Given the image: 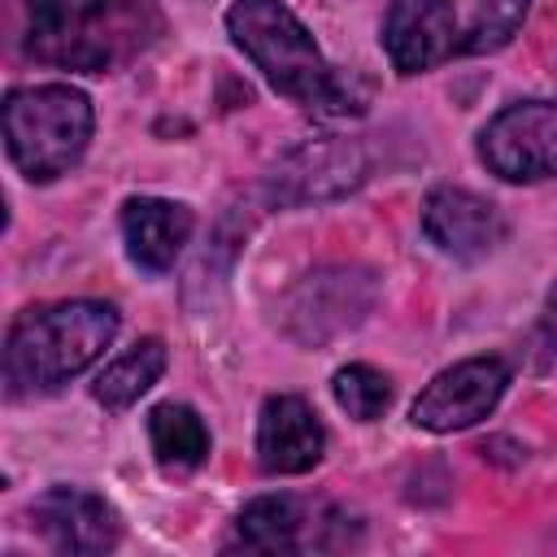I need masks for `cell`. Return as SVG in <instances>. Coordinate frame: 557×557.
Segmentation results:
<instances>
[{
	"label": "cell",
	"mask_w": 557,
	"mask_h": 557,
	"mask_svg": "<svg viewBox=\"0 0 557 557\" xmlns=\"http://www.w3.org/2000/svg\"><path fill=\"white\" fill-rule=\"evenodd\" d=\"M148 440L165 470H196L209 457V426L191 405H157L148 413Z\"/></svg>",
	"instance_id": "obj_15"
},
{
	"label": "cell",
	"mask_w": 557,
	"mask_h": 557,
	"mask_svg": "<svg viewBox=\"0 0 557 557\" xmlns=\"http://www.w3.org/2000/svg\"><path fill=\"white\" fill-rule=\"evenodd\" d=\"M505 387H509V366L500 357H466V361L440 370L418 392L409 418H413V426L435 431V435L466 431L496 409Z\"/></svg>",
	"instance_id": "obj_8"
},
{
	"label": "cell",
	"mask_w": 557,
	"mask_h": 557,
	"mask_svg": "<svg viewBox=\"0 0 557 557\" xmlns=\"http://www.w3.org/2000/svg\"><path fill=\"white\" fill-rule=\"evenodd\" d=\"M361 178H366V152L344 135H318L283 152L265 187L274 205H309V200L344 196Z\"/></svg>",
	"instance_id": "obj_9"
},
{
	"label": "cell",
	"mask_w": 557,
	"mask_h": 557,
	"mask_svg": "<svg viewBox=\"0 0 557 557\" xmlns=\"http://www.w3.org/2000/svg\"><path fill=\"white\" fill-rule=\"evenodd\" d=\"M161 26L152 0H30L26 52L57 70L104 74L148 52Z\"/></svg>",
	"instance_id": "obj_1"
},
{
	"label": "cell",
	"mask_w": 557,
	"mask_h": 557,
	"mask_svg": "<svg viewBox=\"0 0 557 557\" xmlns=\"http://www.w3.org/2000/svg\"><path fill=\"white\" fill-rule=\"evenodd\" d=\"M531 0H392L383 52L392 70L422 74L457 57L505 48L527 22Z\"/></svg>",
	"instance_id": "obj_3"
},
{
	"label": "cell",
	"mask_w": 557,
	"mask_h": 557,
	"mask_svg": "<svg viewBox=\"0 0 557 557\" xmlns=\"http://www.w3.org/2000/svg\"><path fill=\"white\" fill-rule=\"evenodd\" d=\"M165 370V344L161 339H139L131 344L122 357H113L96 383H91V396L104 405V409H131Z\"/></svg>",
	"instance_id": "obj_14"
},
{
	"label": "cell",
	"mask_w": 557,
	"mask_h": 557,
	"mask_svg": "<svg viewBox=\"0 0 557 557\" xmlns=\"http://www.w3.org/2000/svg\"><path fill=\"white\" fill-rule=\"evenodd\" d=\"M540 335H544V344H548V348H557V283H553V292H548V300H544Z\"/></svg>",
	"instance_id": "obj_17"
},
{
	"label": "cell",
	"mask_w": 557,
	"mask_h": 557,
	"mask_svg": "<svg viewBox=\"0 0 557 557\" xmlns=\"http://www.w3.org/2000/svg\"><path fill=\"white\" fill-rule=\"evenodd\" d=\"M422 231L440 252L474 261L500 244L505 222H500L492 200H483L466 187H435L422 205Z\"/></svg>",
	"instance_id": "obj_11"
},
{
	"label": "cell",
	"mask_w": 557,
	"mask_h": 557,
	"mask_svg": "<svg viewBox=\"0 0 557 557\" xmlns=\"http://www.w3.org/2000/svg\"><path fill=\"white\" fill-rule=\"evenodd\" d=\"M235 535L252 553H322L348 544V518L326 500L257 496L239 509Z\"/></svg>",
	"instance_id": "obj_7"
},
{
	"label": "cell",
	"mask_w": 557,
	"mask_h": 557,
	"mask_svg": "<svg viewBox=\"0 0 557 557\" xmlns=\"http://www.w3.org/2000/svg\"><path fill=\"white\" fill-rule=\"evenodd\" d=\"M91 122V100L70 83L17 87L4 96V152L30 183H52L87 152Z\"/></svg>",
	"instance_id": "obj_5"
},
{
	"label": "cell",
	"mask_w": 557,
	"mask_h": 557,
	"mask_svg": "<svg viewBox=\"0 0 557 557\" xmlns=\"http://www.w3.org/2000/svg\"><path fill=\"white\" fill-rule=\"evenodd\" d=\"M226 30L235 48H244V57L265 74V83L292 104L318 117L361 113L352 87L326 65L313 35L283 0H235L226 9Z\"/></svg>",
	"instance_id": "obj_2"
},
{
	"label": "cell",
	"mask_w": 557,
	"mask_h": 557,
	"mask_svg": "<svg viewBox=\"0 0 557 557\" xmlns=\"http://www.w3.org/2000/svg\"><path fill=\"white\" fill-rule=\"evenodd\" d=\"M331 392H335V405L348 418H357V422H374L387 409V400H392V383L374 366H344V370H335Z\"/></svg>",
	"instance_id": "obj_16"
},
{
	"label": "cell",
	"mask_w": 557,
	"mask_h": 557,
	"mask_svg": "<svg viewBox=\"0 0 557 557\" xmlns=\"http://www.w3.org/2000/svg\"><path fill=\"white\" fill-rule=\"evenodd\" d=\"M326 435L309 400L270 396L257 418V461L265 474H305L322 461Z\"/></svg>",
	"instance_id": "obj_12"
},
{
	"label": "cell",
	"mask_w": 557,
	"mask_h": 557,
	"mask_svg": "<svg viewBox=\"0 0 557 557\" xmlns=\"http://www.w3.org/2000/svg\"><path fill=\"white\" fill-rule=\"evenodd\" d=\"M117 335V309L104 300H57L26 309L4 339L9 396L57 392L83 374Z\"/></svg>",
	"instance_id": "obj_4"
},
{
	"label": "cell",
	"mask_w": 557,
	"mask_h": 557,
	"mask_svg": "<svg viewBox=\"0 0 557 557\" xmlns=\"http://www.w3.org/2000/svg\"><path fill=\"white\" fill-rule=\"evenodd\" d=\"M30 522L57 553H70V557H96L117 548L122 540V522L113 505L83 487H48L44 496H35Z\"/></svg>",
	"instance_id": "obj_10"
},
{
	"label": "cell",
	"mask_w": 557,
	"mask_h": 557,
	"mask_svg": "<svg viewBox=\"0 0 557 557\" xmlns=\"http://www.w3.org/2000/svg\"><path fill=\"white\" fill-rule=\"evenodd\" d=\"M122 239L139 270L165 274L178 261L183 244L191 239V209L178 200L135 196L122 205Z\"/></svg>",
	"instance_id": "obj_13"
},
{
	"label": "cell",
	"mask_w": 557,
	"mask_h": 557,
	"mask_svg": "<svg viewBox=\"0 0 557 557\" xmlns=\"http://www.w3.org/2000/svg\"><path fill=\"white\" fill-rule=\"evenodd\" d=\"M479 161L505 183L557 178V100L505 104L479 131Z\"/></svg>",
	"instance_id": "obj_6"
}]
</instances>
